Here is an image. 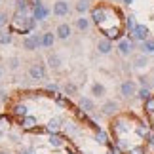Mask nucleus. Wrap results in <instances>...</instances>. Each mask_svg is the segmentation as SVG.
Wrapping results in <instances>:
<instances>
[{
  "mask_svg": "<svg viewBox=\"0 0 154 154\" xmlns=\"http://www.w3.org/2000/svg\"><path fill=\"white\" fill-rule=\"evenodd\" d=\"M34 29V17H27L25 14L21 11H15V17L11 21V31H23V32H29Z\"/></svg>",
  "mask_w": 154,
  "mask_h": 154,
  "instance_id": "obj_1",
  "label": "nucleus"
},
{
  "mask_svg": "<svg viewBox=\"0 0 154 154\" xmlns=\"http://www.w3.org/2000/svg\"><path fill=\"white\" fill-rule=\"evenodd\" d=\"M21 48L25 51H36L38 48H42V32H31L23 38Z\"/></svg>",
  "mask_w": 154,
  "mask_h": 154,
  "instance_id": "obj_2",
  "label": "nucleus"
},
{
  "mask_svg": "<svg viewBox=\"0 0 154 154\" xmlns=\"http://www.w3.org/2000/svg\"><path fill=\"white\" fill-rule=\"evenodd\" d=\"M129 38L131 40H137V42H145V40L150 38V31L149 27L143 25V23H137V27L131 31V34H129Z\"/></svg>",
  "mask_w": 154,
  "mask_h": 154,
  "instance_id": "obj_3",
  "label": "nucleus"
},
{
  "mask_svg": "<svg viewBox=\"0 0 154 154\" xmlns=\"http://www.w3.org/2000/svg\"><path fill=\"white\" fill-rule=\"evenodd\" d=\"M29 76H31V80H44L46 78V67H44V63L34 61V63L29 65Z\"/></svg>",
  "mask_w": 154,
  "mask_h": 154,
  "instance_id": "obj_4",
  "label": "nucleus"
},
{
  "mask_svg": "<svg viewBox=\"0 0 154 154\" xmlns=\"http://www.w3.org/2000/svg\"><path fill=\"white\" fill-rule=\"evenodd\" d=\"M120 95L124 99H131L137 95V84L133 80H124L120 84Z\"/></svg>",
  "mask_w": 154,
  "mask_h": 154,
  "instance_id": "obj_5",
  "label": "nucleus"
},
{
  "mask_svg": "<svg viewBox=\"0 0 154 154\" xmlns=\"http://www.w3.org/2000/svg\"><path fill=\"white\" fill-rule=\"evenodd\" d=\"M70 11V6L67 0H57V2H53V8H51V14L55 17H67Z\"/></svg>",
  "mask_w": 154,
  "mask_h": 154,
  "instance_id": "obj_6",
  "label": "nucleus"
},
{
  "mask_svg": "<svg viewBox=\"0 0 154 154\" xmlns=\"http://www.w3.org/2000/svg\"><path fill=\"white\" fill-rule=\"evenodd\" d=\"M55 36L57 40H69L70 36H72V27L69 25V23H59V25L55 27Z\"/></svg>",
  "mask_w": 154,
  "mask_h": 154,
  "instance_id": "obj_7",
  "label": "nucleus"
},
{
  "mask_svg": "<svg viewBox=\"0 0 154 154\" xmlns=\"http://www.w3.org/2000/svg\"><path fill=\"white\" fill-rule=\"evenodd\" d=\"M133 48H135V40H131V38H124L118 42V51H120L122 57H129Z\"/></svg>",
  "mask_w": 154,
  "mask_h": 154,
  "instance_id": "obj_8",
  "label": "nucleus"
},
{
  "mask_svg": "<svg viewBox=\"0 0 154 154\" xmlns=\"http://www.w3.org/2000/svg\"><path fill=\"white\" fill-rule=\"evenodd\" d=\"M50 14H51V10L46 8V6L42 4V0H36V2H34V19H38V21H46Z\"/></svg>",
  "mask_w": 154,
  "mask_h": 154,
  "instance_id": "obj_9",
  "label": "nucleus"
},
{
  "mask_svg": "<svg viewBox=\"0 0 154 154\" xmlns=\"http://www.w3.org/2000/svg\"><path fill=\"white\" fill-rule=\"evenodd\" d=\"M118 110H120V105H118V101H112V99H109V101H105L101 105V114L105 116H114Z\"/></svg>",
  "mask_w": 154,
  "mask_h": 154,
  "instance_id": "obj_10",
  "label": "nucleus"
},
{
  "mask_svg": "<svg viewBox=\"0 0 154 154\" xmlns=\"http://www.w3.org/2000/svg\"><path fill=\"white\" fill-rule=\"evenodd\" d=\"M95 48H97V53H101V55H109V53L112 51V40L110 38H99L97 40V44H95Z\"/></svg>",
  "mask_w": 154,
  "mask_h": 154,
  "instance_id": "obj_11",
  "label": "nucleus"
},
{
  "mask_svg": "<svg viewBox=\"0 0 154 154\" xmlns=\"http://www.w3.org/2000/svg\"><path fill=\"white\" fill-rule=\"evenodd\" d=\"M46 61H48V65H50V69H51V70H61L63 59H61V55H59L57 51H50V53H48V57H46Z\"/></svg>",
  "mask_w": 154,
  "mask_h": 154,
  "instance_id": "obj_12",
  "label": "nucleus"
},
{
  "mask_svg": "<svg viewBox=\"0 0 154 154\" xmlns=\"http://www.w3.org/2000/svg\"><path fill=\"white\" fill-rule=\"evenodd\" d=\"M91 95L95 99H103L106 95V88L101 84V82H93L91 84Z\"/></svg>",
  "mask_w": 154,
  "mask_h": 154,
  "instance_id": "obj_13",
  "label": "nucleus"
},
{
  "mask_svg": "<svg viewBox=\"0 0 154 154\" xmlns=\"http://www.w3.org/2000/svg\"><path fill=\"white\" fill-rule=\"evenodd\" d=\"M55 40H57V36H55V34H53L51 31L42 32V48H53Z\"/></svg>",
  "mask_w": 154,
  "mask_h": 154,
  "instance_id": "obj_14",
  "label": "nucleus"
},
{
  "mask_svg": "<svg viewBox=\"0 0 154 154\" xmlns=\"http://www.w3.org/2000/svg\"><path fill=\"white\" fill-rule=\"evenodd\" d=\"M131 63H133L135 69H145L146 65H149V57H146L145 53H137V55H133Z\"/></svg>",
  "mask_w": 154,
  "mask_h": 154,
  "instance_id": "obj_15",
  "label": "nucleus"
},
{
  "mask_svg": "<svg viewBox=\"0 0 154 154\" xmlns=\"http://www.w3.org/2000/svg\"><path fill=\"white\" fill-rule=\"evenodd\" d=\"M105 17H106V10L103 8V6H99V8H95L91 11V19L97 23V25H101V23L105 21Z\"/></svg>",
  "mask_w": 154,
  "mask_h": 154,
  "instance_id": "obj_16",
  "label": "nucleus"
},
{
  "mask_svg": "<svg viewBox=\"0 0 154 154\" xmlns=\"http://www.w3.org/2000/svg\"><path fill=\"white\" fill-rule=\"evenodd\" d=\"M80 106L86 112H93V110H95V103H93V99L88 97V95H82L80 97Z\"/></svg>",
  "mask_w": 154,
  "mask_h": 154,
  "instance_id": "obj_17",
  "label": "nucleus"
},
{
  "mask_svg": "<svg viewBox=\"0 0 154 154\" xmlns=\"http://www.w3.org/2000/svg\"><path fill=\"white\" fill-rule=\"evenodd\" d=\"M90 4H91L90 0H76V4H74V10L78 11L80 15H86V11H90V8H91Z\"/></svg>",
  "mask_w": 154,
  "mask_h": 154,
  "instance_id": "obj_18",
  "label": "nucleus"
},
{
  "mask_svg": "<svg viewBox=\"0 0 154 154\" xmlns=\"http://www.w3.org/2000/svg\"><path fill=\"white\" fill-rule=\"evenodd\" d=\"M141 53L154 55V38H149V40H145V42H141Z\"/></svg>",
  "mask_w": 154,
  "mask_h": 154,
  "instance_id": "obj_19",
  "label": "nucleus"
},
{
  "mask_svg": "<svg viewBox=\"0 0 154 154\" xmlns=\"http://www.w3.org/2000/svg\"><path fill=\"white\" fill-rule=\"evenodd\" d=\"M21 126H23V129H34L38 126V120L34 116H25V118H21Z\"/></svg>",
  "mask_w": 154,
  "mask_h": 154,
  "instance_id": "obj_20",
  "label": "nucleus"
},
{
  "mask_svg": "<svg viewBox=\"0 0 154 154\" xmlns=\"http://www.w3.org/2000/svg\"><path fill=\"white\" fill-rule=\"evenodd\" d=\"M74 25H76V29H78V31H82V32H84V31H88V29L91 27V21L88 19L86 15H80L78 19H76V23H74Z\"/></svg>",
  "mask_w": 154,
  "mask_h": 154,
  "instance_id": "obj_21",
  "label": "nucleus"
},
{
  "mask_svg": "<svg viewBox=\"0 0 154 154\" xmlns=\"http://www.w3.org/2000/svg\"><path fill=\"white\" fill-rule=\"evenodd\" d=\"M63 91H65V95H76V93H78V86H76L72 80H67L63 84Z\"/></svg>",
  "mask_w": 154,
  "mask_h": 154,
  "instance_id": "obj_22",
  "label": "nucleus"
},
{
  "mask_svg": "<svg viewBox=\"0 0 154 154\" xmlns=\"http://www.w3.org/2000/svg\"><path fill=\"white\" fill-rule=\"evenodd\" d=\"M14 42V34L10 31H4V29H0V46H8Z\"/></svg>",
  "mask_w": 154,
  "mask_h": 154,
  "instance_id": "obj_23",
  "label": "nucleus"
},
{
  "mask_svg": "<svg viewBox=\"0 0 154 154\" xmlns=\"http://www.w3.org/2000/svg\"><path fill=\"white\" fill-rule=\"evenodd\" d=\"M6 65H8V70H11V72H15V70L19 69V65H21V59L17 57V55H11V57H8V61H6Z\"/></svg>",
  "mask_w": 154,
  "mask_h": 154,
  "instance_id": "obj_24",
  "label": "nucleus"
},
{
  "mask_svg": "<svg viewBox=\"0 0 154 154\" xmlns=\"http://www.w3.org/2000/svg\"><path fill=\"white\" fill-rule=\"evenodd\" d=\"M11 112H14L15 116H21V118H25L27 116V105H21V103H17L11 106Z\"/></svg>",
  "mask_w": 154,
  "mask_h": 154,
  "instance_id": "obj_25",
  "label": "nucleus"
},
{
  "mask_svg": "<svg viewBox=\"0 0 154 154\" xmlns=\"http://www.w3.org/2000/svg\"><path fill=\"white\" fill-rule=\"evenodd\" d=\"M137 97L141 99V101H149V99L152 97L150 88H139V90H137Z\"/></svg>",
  "mask_w": 154,
  "mask_h": 154,
  "instance_id": "obj_26",
  "label": "nucleus"
},
{
  "mask_svg": "<svg viewBox=\"0 0 154 154\" xmlns=\"http://www.w3.org/2000/svg\"><path fill=\"white\" fill-rule=\"evenodd\" d=\"M61 124H63L61 118H51L48 122V131H57V129L61 128Z\"/></svg>",
  "mask_w": 154,
  "mask_h": 154,
  "instance_id": "obj_27",
  "label": "nucleus"
},
{
  "mask_svg": "<svg viewBox=\"0 0 154 154\" xmlns=\"http://www.w3.org/2000/svg\"><path fill=\"white\" fill-rule=\"evenodd\" d=\"M95 141H97V143H101V145L110 146V145H109V137H106V133H105V131H101V129H99V131L95 133Z\"/></svg>",
  "mask_w": 154,
  "mask_h": 154,
  "instance_id": "obj_28",
  "label": "nucleus"
},
{
  "mask_svg": "<svg viewBox=\"0 0 154 154\" xmlns=\"http://www.w3.org/2000/svg\"><path fill=\"white\" fill-rule=\"evenodd\" d=\"M145 112L149 116H154V95L149 99V101H145Z\"/></svg>",
  "mask_w": 154,
  "mask_h": 154,
  "instance_id": "obj_29",
  "label": "nucleus"
},
{
  "mask_svg": "<svg viewBox=\"0 0 154 154\" xmlns=\"http://www.w3.org/2000/svg\"><path fill=\"white\" fill-rule=\"evenodd\" d=\"M50 145L53 146V149H59V146H63V139L59 137V135H51V137H50Z\"/></svg>",
  "mask_w": 154,
  "mask_h": 154,
  "instance_id": "obj_30",
  "label": "nucleus"
},
{
  "mask_svg": "<svg viewBox=\"0 0 154 154\" xmlns=\"http://www.w3.org/2000/svg\"><path fill=\"white\" fill-rule=\"evenodd\" d=\"M27 2H29V0H15V11L25 14V11H27Z\"/></svg>",
  "mask_w": 154,
  "mask_h": 154,
  "instance_id": "obj_31",
  "label": "nucleus"
},
{
  "mask_svg": "<svg viewBox=\"0 0 154 154\" xmlns=\"http://www.w3.org/2000/svg\"><path fill=\"white\" fill-rule=\"evenodd\" d=\"M126 154H146V146L145 145H137V146H133L131 150H128Z\"/></svg>",
  "mask_w": 154,
  "mask_h": 154,
  "instance_id": "obj_32",
  "label": "nucleus"
},
{
  "mask_svg": "<svg viewBox=\"0 0 154 154\" xmlns=\"http://www.w3.org/2000/svg\"><path fill=\"white\" fill-rule=\"evenodd\" d=\"M8 11H4V10H0V29H4L6 25H8Z\"/></svg>",
  "mask_w": 154,
  "mask_h": 154,
  "instance_id": "obj_33",
  "label": "nucleus"
},
{
  "mask_svg": "<svg viewBox=\"0 0 154 154\" xmlns=\"http://www.w3.org/2000/svg\"><path fill=\"white\" fill-rule=\"evenodd\" d=\"M128 27H129V31H133V29L137 27V23H135V17H133V15L128 17Z\"/></svg>",
  "mask_w": 154,
  "mask_h": 154,
  "instance_id": "obj_34",
  "label": "nucleus"
},
{
  "mask_svg": "<svg viewBox=\"0 0 154 154\" xmlns=\"http://www.w3.org/2000/svg\"><path fill=\"white\" fill-rule=\"evenodd\" d=\"M46 90H50V91H55V90H57V86H55V84H48V86H46Z\"/></svg>",
  "mask_w": 154,
  "mask_h": 154,
  "instance_id": "obj_35",
  "label": "nucleus"
},
{
  "mask_svg": "<svg viewBox=\"0 0 154 154\" xmlns=\"http://www.w3.org/2000/svg\"><path fill=\"white\" fill-rule=\"evenodd\" d=\"M19 154H34V152H32V150H31V149H23V150H21V152H19Z\"/></svg>",
  "mask_w": 154,
  "mask_h": 154,
  "instance_id": "obj_36",
  "label": "nucleus"
},
{
  "mask_svg": "<svg viewBox=\"0 0 154 154\" xmlns=\"http://www.w3.org/2000/svg\"><path fill=\"white\" fill-rule=\"evenodd\" d=\"M4 99H6V91L0 90V101H4Z\"/></svg>",
  "mask_w": 154,
  "mask_h": 154,
  "instance_id": "obj_37",
  "label": "nucleus"
},
{
  "mask_svg": "<svg viewBox=\"0 0 154 154\" xmlns=\"http://www.w3.org/2000/svg\"><path fill=\"white\" fill-rule=\"evenodd\" d=\"M131 2H133V0H124V4H128V6L131 4Z\"/></svg>",
  "mask_w": 154,
  "mask_h": 154,
  "instance_id": "obj_38",
  "label": "nucleus"
},
{
  "mask_svg": "<svg viewBox=\"0 0 154 154\" xmlns=\"http://www.w3.org/2000/svg\"><path fill=\"white\" fill-rule=\"evenodd\" d=\"M2 74H4V69H2V67H0V78H2Z\"/></svg>",
  "mask_w": 154,
  "mask_h": 154,
  "instance_id": "obj_39",
  "label": "nucleus"
},
{
  "mask_svg": "<svg viewBox=\"0 0 154 154\" xmlns=\"http://www.w3.org/2000/svg\"><path fill=\"white\" fill-rule=\"evenodd\" d=\"M69 154H74V152H69Z\"/></svg>",
  "mask_w": 154,
  "mask_h": 154,
  "instance_id": "obj_40",
  "label": "nucleus"
},
{
  "mask_svg": "<svg viewBox=\"0 0 154 154\" xmlns=\"http://www.w3.org/2000/svg\"><path fill=\"white\" fill-rule=\"evenodd\" d=\"M152 84H154V78H152Z\"/></svg>",
  "mask_w": 154,
  "mask_h": 154,
  "instance_id": "obj_41",
  "label": "nucleus"
},
{
  "mask_svg": "<svg viewBox=\"0 0 154 154\" xmlns=\"http://www.w3.org/2000/svg\"><path fill=\"white\" fill-rule=\"evenodd\" d=\"M0 4H2V0H0Z\"/></svg>",
  "mask_w": 154,
  "mask_h": 154,
  "instance_id": "obj_42",
  "label": "nucleus"
}]
</instances>
